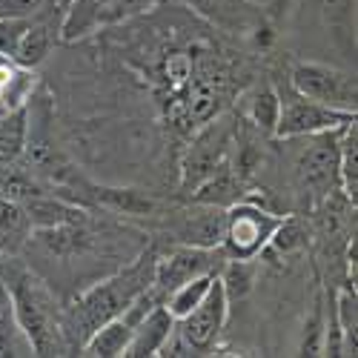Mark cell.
I'll use <instances>...</instances> for the list:
<instances>
[{
	"label": "cell",
	"instance_id": "cell-1",
	"mask_svg": "<svg viewBox=\"0 0 358 358\" xmlns=\"http://www.w3.org/2000/svg\"><path fill=\"white\" fill-rule=\"evenodd\" d=\"M155 264H158V252L152 247H146V252H141V258L132 266H127L124 273H117L115 278L83 292L78 301L61 315L64 336H66V330H72L80 341H86L101 324L117 318L141 292H146L149 287H152Z\"/></svg>",
	"mask_w": 358,
	"mask_h": 358
},
{
	"label": "cell",
	"instance_id": "cell-16",
	"mask_svg": "<svg viewBox=\"0 0 358 358\" xmlns=\"http://www.w3.org/2000/svg\"><path fill=\"white\" fill-rule=\"evenodd\" d=\"M95 201L101 206L112 213H121V215H149L155 210V201L146 198L138 189H115V187H95L92 189Z\"/></svg>",
	"mask_w": 358,
	"mask_h": 358
},
{
	"label": "cell",
	"instance_id": "cell-25",
	"mask_svg": "<svg viewBox=\"0 0 358 358\" xmlns=\"http://www.w3.org/2000/svg\"><path fill=\"white\" fill-rule=\"evenodd\" d=\"M29 229V218L23 213V206L17 201L0 198V244L17 241L20 235H26Z\"/></svg>",
	"mask_w": 358,
	"mask_h": 358
},
{
	"label": "cell",
	"instance_id": "cell-24",
	"mask_svg": "<svg viewBox=\"0 0 358 358\" xmlns=\"http://www.w3.org/2000/svg\"><path fill=\"white\" fill-rule=\"evenodd\" d=\"M324 327H327V315H324V301L318 295L301 333V347H298L301 355H324Z\"/></svg>",
	"mask_w": 358,
	"mask_h": 358
},
{
	"label": "cell",
	"instance_id": "cell-11",
	"mask_svg": "<svg viewBox=\"0 0 358 358\" xmlns=\"http://www.w3.org/2000/svg\"><path fill=\"white\" fill-rule=\"evenodd\" d=\"M175 333V318L169 315V310L164 304H155L149 310L132 330L129 347H127V358H149V355H161V350L166 347V341Z\"/></svg>",
	"mask_w": 358,
	"mask_h": 358
},
{
	"label": "cell",
	"instance_id": "cell-19",
	"mask_svg": "<svg viewBox=\"0 0 358 358\" xmlns=\"http://www.w3.org/2000/svg\"><path fill=\"white\" fill-rule=\"evenodd\" d=\"M336 324L344 336V355H355L358 344H355V330H358V295H355V284H344L336 292V307H333Z\"/></svg>",
	"mask_w": 358,
	"mask_h": 358
},
{
	"label": "cell",
	"instance_id": "cell-2",
	"mask_svg": "<svg viewBox=\"0 0 358 358\" xmlns=\"http://www.w3.org/2000/svg\"><path fill=\"white\" fill-rule=\"evenodd\" d=\"M6 289L12 298L17 327L26 336L29 347H32V355H64V321L49 292L41 287V281H35L29 273H20L12 284H6Z\"/></svg>",
	"mask_w": 358,
	"mask_h": 358
},
{
	"label": "cell",
	"instance_id": "cell-7",
	"mask_svg": "<svg viewBox=\"0 0 358 358\" xmlns=\"http://www.w3.org/2000/svg\"><path fill=\"white\" fill-rule=\"evenodd\" d=\"M224 252L221 247L215 250H206V247H187L181 244L178 250H172L166 258H158L155 264V278H152V292L164 298L198 275H218L221 266H224Z\"/></svg>",
	"mask_w": 358,
	"mask_h": 358
},
{
	"label": "cell",
	"instance_id": "cell-5",
	"mask_svg": "<svg viewBox=\"0 0 358 358\" xmlns=\"http://www.w3.org/2000/svg\"><path fill=\"white\" fill-rule=\"evenodd\" d=\"M289 86H292V92L304 95L310 101H318L324 106L355 115L358 89H355V78L350 72H341V69L327 66V64L301 61L289 72Z\"/></svg>",
	"mask_w": 358,
	"mask_h": 358
},
{
	"label": "cell",
	"instance_id": "cell-10",
	"mask_svg": "<svg viewBox=\"0 0 358 358\" xmlns=\"http://www.w3.org/2000/svg\"><path fill=\"white\" fill-rule=\"evenodd\" d=\"M224 224H227V210L224 206L198 203L195 201V206H187V210L175 221L178 244L215 250L224 241Z\"/></svg>",
	"mask_w": 358,
	"mask_h": 358
},
{
	"label": "cell",
	"instance_id": "cell-6",
	"mask_svg": "<svg viewBox=\"0 0 358 358\" xmlns=\"http://www.w3.org/2000/svg\"><path fill=\"white\" fill-rule=\"evenodd\" d=\"M338 129L310 135L313 143L295 164V181L313 201H327L338 192Z\"/></svg>",
	"mask_w": 358,
	"mask_h": 358
},
{
	"label": "cell",
	"instance_id": "cell-27",
	"mask_svg": "<svg viewBox=\"0 0 358 358\" xmlns=\"http://www.w3.org/2000/svg\"><path fill=\"white\" fill-rule=\"evenodd\" d=\"M49 0H0V17H26L35 15Z\"/></svg>",
	"mask_w": 358,
	"mask_h": 358
},
{
	"label": "cell",
	"instance_id": "cell-4",
	"mask_svg": "<svg viewBox=\"0 0 358 358\" xmlns=\"http://www.w3.org/2000/svg\"><path fill=\"white\" fill-rule=\"evenodd\" d=\"M284 215L270 213L266 206L255 201H235L227 206V224H224V241L221 250L227 258H244L255 261L266 252V244L281 224Z\"/></svg>",
	"mask_w": 358,
	"mask_h": 358
},
{
	"label": "cell",
	"instance_id": "cell-26",
	"mask_svg": "<svg viewBox=\"0 0 358 358\" xmlns=\"http://www.w3.org/2000/svg\"><path fill=\"white\" fill-rule=\"evenodd\" d=\"M29 23V15L26 17H0V57H9L15 55V46L23 35V29Z\"/></svg>",
	"mask_w": 358,
	"mask_h": 358
},
{
	"label": "cell",
	"instance_id": "cell-9",
	"mask_svg": "<svg viewBox=\"0 0 358 358\" xmlns=\"http://www.w3.org/2000/svg\"><path fill=\"white\" fill-rule=\"evenodd\" d=\"M232 143H235V129H232L229 121H215L213 127H206L195 138V143L189 146V152L184 158L181 189L195 192L206 178H213L221 166H227Z\"/></svg>",
	"mask_w": 358,
	"mask_h": 358
},
{
	"label": "cell",
	"instance_id": "cell-20",
	"mask_svg": "<svg viewBox=\"0 0 358 358\" xmlns=\"http://www.w3.org/2000/svg\"><path fill=\"white\" fill-rule=\"evenodd\" d=\"M26 143V112L12 109L0 117V166L15 164Z\"/></svg>",
	"mask_w": 358,
	"mask_h": 358
},
{
	"label": "cell",
	"instance_id": "cell-3",
	"mask_svg": "<svg viewBox=\"0 0 358 358\" xmlns=\"http://www.w3.org/2000/svg\"><path fill=\"white\" fill-rule=\"evenodd\" d=\"M227 315H229V298L224 292L221 278H215L210 292L203 295V301L189 315L175 321V333L161 350V355H206L218 344L227 327Z\"/></svg>",
	"mask_w": 358,
	"mask_h": 358
},
{
	"label": "cell",
	"instance_id": "cell-14",
	"mask_svg": "<svg viewBox=\"0 0 358 358\" xmlns=\"http://www.w3.org/2000/svg\"><path fill=\"white\" fill-rule=\"evenodd\" d=\"M338 192L355 206L358 201V124H355V117L338 129Z\"/></svg>",
	"mask_w": 358,
	"mask_h": 358
},
{
	"label": "cell",
	"instance_id": "cell-15",
	"mask_svg": "<svg viewBox=\"0 0 358 358\" xmlns=\"http://www.w3.org/2000/svg\"><path fill=\"white\" fill-rule=\"evenodd\" d=\"M23 213L29 218V227H38V229H52V227H64V224H80V210L69 206L66 201H55L46 198L43 192H35L32 198H26L23 203Z\"/></svg>",
	"mask_w": 358,
	"mask_h": 358
},
{
	"label": "cell",
	"instance_id": "cell-21",
	"mask_svg": "<svg viewBox=\"0 0 358 358\" xmlns=\"http://www.w3.org/2000/svg\"><path fill=\"white\" fill-rule=\"evenodd\" d=\"M278 112H281V95L273 89H258L247 103V117L258 132L273 135L275 124H278Z\"/></svg>",
	"mask_w": 358,
	"mask_h": 358
},
{
	"label": "cell",
	"instance_id": "cell-23",
	"mask_svg": "<svg viewBox=\"0 0 358 358\" xmlns=\"http://www.w3.org/2000/svg\"><path fill=\"white\" fill-rule=\"evenodd\" d=\"M307 227L298 221V218H281V224L275 227L270 244H266V250H273L278 255H295L307 250Z\"/></svg>",
	"mask_w": 358,
	"mask_h": 358
},
{
	"label": "cell",
	"instance_id": "cell-13",
	"mask_svg": "<svg viewBox=\"0 0 358 358\" xmlns=\"http://www.w3.org/2000/svg\"><path fill=\"white\" fill-rule=\"evenodd\" d=\"M132 330L135 327L124 315L101 324L98 330L83 341V355H92V358H121V355H127Z\"/></svg>",
	"mask_w": 358,
	"mask_h": 358
},
{
	"label": "cell",
	"instance_id": "cell-8",
	"mask_svg": "<svg viewBox=\"0 0 358 358\" xmlns=\"http://www.w3.org/2000/svg\"><path fill=\"white\" fill-rule=\"evenodd\" d=\"M352 112H341L333 106H324L318 101H310L304 95H287L281 98V112H278V124H275V138H310L318 132H330L352 121Z\"/></svg>",
	"mask_w": 358,
	"mask_h": 358
},
{
	"label": "cell",
	"instance_id": "cell-22",
	"mask_svg": "<svg viewBox=\"0 0 358 358\" xmlns=\"http://www.w3.org/2000/svg\"><path fill=\"white\" fill-rule=\"evenodd\" d=\"M218 278L224 284V292L229 301L232 298H244L255 284V264L244 261V258H229V261H224Z\"/></svg>",
	"mask_w": 358,
	"mask_h": 358
},
{
	"label": "cell",
	"instance_id": "cell-17",
	"mask_svg": "<svg viewBox=\"0 0 358 358\" xmlns=\"http://www.w3.org/2000/svg\"><path fill=\"white\" fill-rule=\"evenodd\" d=\"M0 355H32V347L17 327L12 298L3 281H0Z\"/></svg>",
	"mask_w": 358,
	"mask_h": 358
},
{
	"label": "cell",
	"instance_id": "cell-28",
	"mask_svg": "<svg viewBox=\"0 0 358 358\" xmlns=\"http://www.w3.org/2000/svg\"><path fill=\"white\" fill-rule=\"evenodd\" d=\"M49 3H55V6H57V9H66V6H69V3H72V0H49Z\"/></svg>",
	"mask_w": 358,
	"mask_h": 358
},
{
	"label": "cell",
	"instance_id": "cell-12",
	"mask_svg": "<svg viewBox=\"0 0 358 358\" xmlns=\"http://www.w3.org/2000/svg\"><path fill=\"white\" fill-rule=\"evenodd\" d=\"M57 32H61V29H55L49 20H32V15H29V23H26L23 35H20L17 46H15L12 61L26 66V69L43 64L46 55L55 46V41H57Z\"/></svg>",
	"mask_w": 358,
	"mask_h": 358
},
{
	"label": "cell",
	"instance_id": "cell-18",
	"mask_svg": "<svg viewBox=\"0 0 358 358\" xmlns=\"http://www.w3.org/2000/svg\"><path fill=\"white\" fill-rule=\"evenodd\" d=\"M215 278H218V275H198V278H192V281H187V284H181V287H175V289L164 298V307L169 310V315H172L175 321H181L184 315H189V313L203 301V295L210 292V287H213Z\"/></svg>",
	"mask_w": 358,
	"mask_h": 358
}]
</instances>
